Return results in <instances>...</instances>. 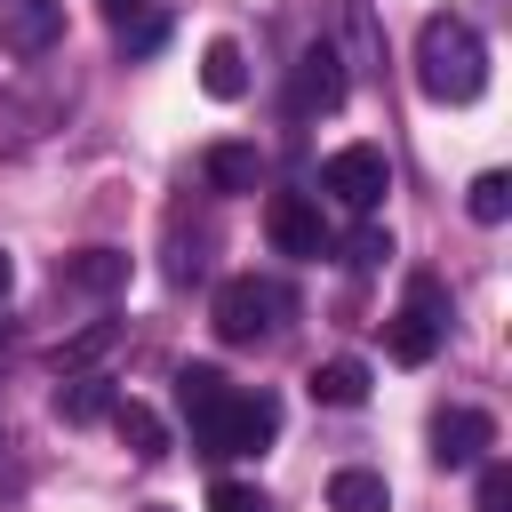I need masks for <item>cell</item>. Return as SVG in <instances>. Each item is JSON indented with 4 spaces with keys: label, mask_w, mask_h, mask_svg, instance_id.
Listing matches in <instances>:
<instances>
[{
    "label": "cell",
    "mask_w": 512,
    "mask_h": 512,
    "mask_svg": "<svg viewBox=\"0 0 512 512\" xmlns=\"http://www.w3.org/2000/svg\"><path fill=\"white\" fill-rule=\"evenodd\" d=\"M416 88L432 104H472L488 88V48H480V32L464 16H448V8L424 16V32H416Z\"/></svg>",
    "instance_id": "obj_1"
},
{
    "label": "cell",
    "mask_w": 512,
    "mask_h": 512,
    "mask_svg": "<svg viewBox=\"0 0 512 512\" xmlns=\"http://www.w3.org/2000/svg\"><path fill=\"white\" fill-rule=\"evenodd\" d=\"M440 336H448V288H440L432 272H416L408 296H400V312H392V328H384V352H392L400 368H432Z\"/></svg>",
    "instance_id": "obj_2"
},
{
    "label": "cell",
    "mask_w": 512,
    "mask_h": 512,
    "mask_svg": "<svg viewBox=\"0 0 512 512\" xmlns=\"http://www.w3.org/2000/svg\"><path fill=\"white\" fill-rule=\"evenodd\" d=\"M280 312H288V288H280V280L240 272V280H224V288H216L208 328H216L224 344H256V336H272V328H280Z\"/></svg>",
    "instance_id": "obj_3"
},
{
    "label": "cell",
    "mask_w": 512,
    "mask_h": 512,
    "mask_svg": "<svg viewBox=\"0 0 512 512\" xmlns=\"http://www.w3.org/2000/svg\"><path fill=\"white\" fill-rule=\"evenodd\" d=\"M272 432H280V400L272 392H232L192 440H200V456H256Z\"/></svg>",
    "instance_id": "obj_4"
},
{
    "label": "cell",
    "mask_w": 512,
    "mask_h": 512,
    "mask_svg": "<svg viewBox=\"0 0 512 512\" xmlns=\"http://www.w3.org/2000/svg\"><path fill=\"white\" fill-rule=\"evenodd\" d=\"M320 192H328L336 208L368 216V208L392 192V160H384V144H344V152H328V160H320Z\"/></svg>",
    "instance_id": "obj_5"
},
{
    "label": "cell",
    "mask_w": 512,
    "mask_h": 512,
    "mask_svg": "<svg viewBox=\"0 0 512 512\" xmlns=\"http://www.w3.org/2000/svg\"><path fill=\"white\" fill-rule=\"evenodd\" d=\"M344 104V56L328 48V40H304V56H296V72H288V112H336Z\"/></svg>",
    "instance_id": "obj_6"
},
{
    "label": "cell",
    "mask_w": 512,
    "mask_h": 512,
    "mask_svg": "<svg viewBox=\"0 0 512 512\" xmlns=\"http://www.w3.org/2000/svg\"><path fill=\"white\" fill-rule=\"evenodd\" d=\"M264 232H272L280 256H328V216H320V200H304V192H272V200H264Z\"/></svg>",
    "instance_id": "obj_7"
},
{
    "label": "cell",
    "mask_w": 512,
    "mask_h": 512,
    "mask_svg": "<svg viewBox=\"0 0 512 512\" xmlns=\"http://www.w3.org/2000/svg\"><path fill=\"white\" fill-rule=\"evenodd\" d=\"M488 448H496V416L488 408H440L432 416V464L464 472V464H488Z\"/></svg>",
    "instance_id": "obj_8"
},
{
    "label": "cell",
    "mask_w": 512,
    "mask_h": 512,
    "mask_svg": "<svg viewBox=\"0 0 512 512\" xmlns=\"http://www.w3.org/2000/svg\"><path fill=\"white\" fill-rule=\"evenodd\" d=\"M64 40V0H0V48L8 56H48Z\"/></svg>",
    "instance_id": "obj_9"
},
{
    "label": "cell",
    "mask_w": 512,
    "mask_h": 512,
    "mask_svg": "<svg viewBox=\"0 0 512 512\" xmlns=\"http://www.w3.org/2000/svg\"><path fill=\"white\" fill-rule=\"evenodd\" d=\"M56 288H72V296H112V288H128V256H120V248H80V256L56 264Z\"/></svg>",
    "instance_id": "obj_10"
},
{
    "label": "cell",
    "mask_w": 512,
    "mask_h": 512,
    "mask_svg": "<svg viewBox=\"0 0 512 512\" xmlns=\"http://www.w3.org/2000/svg\"><path fill=\"white\" fill-rule=\"evenodd\" d=\"M200 176H208V192H256L264 184V152L256 144H208Z\"/></svg>",
    "instance_id": "obj_11"
},
{
    "label": "cell",
    "mask_w": 512,
    "mask_h": 512,
    "mask_svg": "<svg viewBox=\"0 0 512 512\" xmlns=\"http://www.w3.org/2000/svg\"><path fill=\"white\" fill-rule=\"evenodd\" d=\"M304 384H312V400H320V408H360L376 376H368V360H344V352H336V360H320Z\"/></svg>",
    "instance_id": "obj_12"
},
{
    "label": "cell",
    "mask_w": 512,
    "mask_h": 512,
    "mask_svg": "<svg viewBox=\"0 0 512 512\" xmlns=\"http://www.w3.org/2000/svg\"><path fill=\"white\" fill-rule=\"evenodd\" d=\"M200 88H208L216 104H240V96H248V56H240V40H208V48H200Z\"/></svg>",
    "instance_id": "obj_13"
},
{
    "label": "cell",
    "mask_w": 512,
    "mask_h": 512,
    "mask_svg": "<svg viewBox=\"0 0 512 512\" xmlns=\"http://www.w3.org/2000/svg\"><path fill=\"white\" fill-rule=\"evenodd\" d=\"M224 400H232V384H224V368H208V360H192V368H176V408L192 416V432H200V424H208V416H216Z\"/></svg>",
    "instance_id": "obj_14"
},
{
    "label": "cell",
    "mask_w": 512,
    "mask_h": 512,
    "mask_svg": "<svg viewBox=\"0 0 512 512\" xmlns=\"http://www.w3.org/2000/svg\"><path fill=\"white\" fill-rule=\"evenodd\" d=\"M112 344H120V320H88V328H72V336H64L48 360H56V376H88V368H96Z\"/></svg>",
    "instance_id": "obj_15"
},
{
    "label": "cell",
    "mask_w": 512,
    "mask_h": 512,
    "mask_svg": "<svg viewBox=\"0 0 512 512\" xmlns=\"http://www.w3.org/2000/svg\"><path fill=\"white\" fill-rule=\"evenodd\" d=\"M112 424H120L128 456H144V464L168 456V424H160V408H144V400H112Z\"/></svg>",
    "instance_id": "obj_16"
},
{
    "label": "cell",
    "mask_w": 512,
    "mask_h": 512,
    "mask_svg": "<svg viewBox=\"0 0 512 512\" xmlns=\"http://www.w3.org/2000/svg\"><path fill=\"white\" fill-rule=\"evenodd\" d=\"M328 512H392V488H384V472H368V464H344V472L328 480Z\"/></svg>",
    "instance_id": "obj_17"
},
{
    "label": "cell",
    "mask_w": 512,
    "mask_h": 512,
    "mask_svg": "<svg viewBox=\"0 0 512 512\" xmlns=\"http://www.w3.org/2000/svg\"><path fill=\"white\" fill-rule=\"evenodd\" d=\"M112 400H120L112 376H64L56 384V416L64 424H96V416H112Z\"/></svg>",
    "instance_id": "obj_18"
},
{
    "label": "cell",
    "mask_w": 512,
    "mask_h": 512,
    "mask_svg": "<svg viewBox=\"0 0 512 512\" xmlns=\"http://www.w3.org/2000/svg\"><path fill=\"white\" fill-rule=\"evenodd\" d=\"M464 208H472V224H504L512 216V176L504 168H480L472 192H464Z\"/></svg>",
    "instance_id": "obj_19"
},
{
    "label": "cell",
    "mask_w": 512,
    "mask_h": 512,
    "mask_svg": "<svg viewBox=\"0 0 512 512\" xmlns=\"http://www.w3.org/2000/svg\"><path fill=\"white\" fill-rule=\"evenodd\" d=\"M208 512H272V504H264V488H248V480H216Z\"/></svg>",
    "instance_id": "obj_20"
},
{
    "label": "cell",
    "mask_w": 512,
    "mask_h": 512,
    "mask_svg": "<svg viewBox=\"0 0 512 512\" xmlns=\"http://www.w3.org/2000/svg\"><path fill=\"white\" fill-rule=\"evenodd\" d=\"M480 512H512V464H480Z\"/></svg>",
    "instance_id": "obj_21"
},
{
    "label": "cell",
    "mask_w": 512,
    "mask_h": 512,
    "mask_svg": "<svg viewBox=\"0 0 512 512\" xmlns=\"http://www.w3.org/2000/svg\"><path fill=\"white\" fill-rule=\"evenodd\" d=\"M160 40H168V24H160V16H136V24H120V48H128V56H152Z\"/></svg>",
    "instance_id": "obj_22"
},
{
    "label": "cell",
    "mask_w": 512,
    "mask_h": 512,
    "mask_svg": "<svg viewBox=\"0 0 512 512\" xmlns=\"http://www.w3.org/2000/svg\"><path fill=\"white\" fill-rule=\"evenodd\" d=\"M384 256H392V240H384V232H352V248H344V264H360V272H368V264H384Z\"/></svg>",
    "instance_id": "obj_23"
},
{
    "label": "cell",
    "mask_w": 512,
    "mask_h": 512,
    "mask_svg": "<svg viewBox=\"0 0 512 512\" xmlns=\"http://www.w3.org/2000/svg\"><path fill=\"white\" fill-rule=\"evenodd\" d=\"M96 8H104L112 24H128V16H144V0H96Z\"/></svg>",
    "instance_id": "obj_24"
},
{
    "label": "cell",
    "mask_w": 512,
    "mask_h": 512,
    "mask_svg": "<svg viewBox=\"0 0 512 512\" xmlns=\"http://www.w3.org/2000/svg\"><path fill=\"white\" fill-rule=\"evenodd\" d=\"M8 288H16V256L0 248V296H8Z\"/></svg>",
    "instance_id": "obj_25"
},
{
    "label": "cell",
    "mask_w": 512,
    "mask_h": 512,
    "mask_svg": "<svg viewBox=\"0 0 512 512\" xmlns=\"http://www.w3.org/2000/svg\"><path fill=\"white\" fill-rule=\"evenodd\" d=\"M144 512H176V504H144Z\"/></svg>",
    "instance_id": "obj_26"
}]
</instances>
